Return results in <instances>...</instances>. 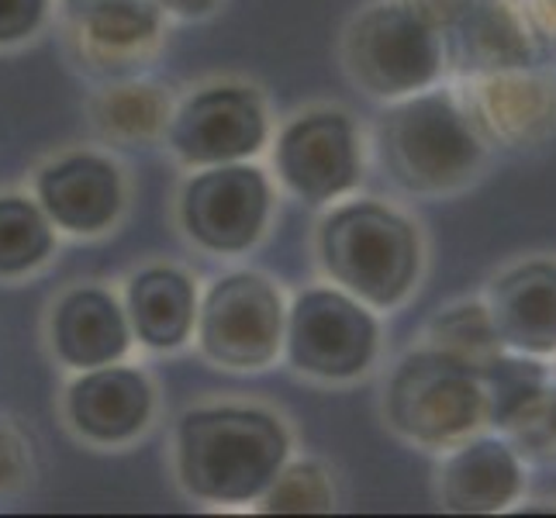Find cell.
I'll list each match as a JSON object with an SVG mask.
<instances>
[{
    "label": "cell",
    "mask_w": 556,
    "mask_h": 518,
    "mask_svg": "<svg viewBox=\"0 0 556 518\" xmlns=\"http://www.w3.org/2000/svg\"><path fill=\"white\" fill-rule=\"evenodd\" d=\"M291 456L283 421L253 405L190 408L177 426V477L207 505H249Z\"/></svg>",
    "instance_id": "obj_1"
},
{
    "label": "cell",
    "mask_w": 556,
    "mask_h": 518,
    "mask_svg": "<svg viewBox=\"0 0 556 518\" xmlns=\"http://www.w3.org/2000/svg\"><path fill=\"white\" fill-rule=\"evenodd\" d=\"M318 256L342 291L377 312L397 308L421 277L418 228L380 201L332 207L318 228Z\"/></svg>",
    "instance_id": "obj_2"
},
{
    "label": "cell",
    "mask_w": 556,
    "mask_h": 518,
    "mask_svg": "<svg viewBox=\"0 0 556 518\" xmlns=\"http://www.w3.org/2000/svg\"><path fill=\"white\" fill-rule=\"evenodd\" d=\"M380 160L408 194H450L477 177L484 139L450 90H418L383 114Z\"/></svg>",
    "instance_id": "obj_3"
},
{
    "label": "cell",
    "mask_w": 556,
    "mask_h": 518,
    "mask_svg": "<svg viewBox=\"0 0 556 518\" xmlns=\"http://www.w3.org/2000/svg\"><path fill=\"white\" fill-rule=\"evenodd\" d=\"M342 63L370 98L401 101L429 90L446 66V42L408 0H383L353 17Z\"/></svg>",
    "instance_id": "obj_4"
},
{
    "label": "cell",
    "mask_w": 556,
    "mask_h": 518,
    "mask_svg": "<svg viewBox=\"0 0 556 518\" xmlns=\"http://www.w3.org/2000/svg\"><path fill=\"white\" fill-rule=\"evenodd\" d=\"M383 412L391 429L418 446H456L484 426L481 377L467 363L426 345L394 367Z\"/></svg>",
    "instance_id": "obj_5"
},
{
    "label": "cell",
    "mask_w": 556,
    "mask_h": 518,
    "mask_svg": "<svg viewBox=\"0 0 556 518\" xmlns=\"http://www.w3.org/2000/svg\"><path fill=\"white\" fill-rule=\"evenodd\" d=\"M377 318L342 287H312L287 308L283 350L298 374L342 383L370 370L377 356Z\"/></svg>",
    "instance_id": "obj_6"
},
{
    "label": "cell",
    "mask_w": 556,
    "mask_h": 518,
    "mask_svg": "<svg viewBox=\"0 0 556 518\" xmlns=\"http://www.w3.org/2000/svg\"><path fill=\"white\" fill-rule=\"evenodd\" d=\"M287 308L274 280L253 270L225 274L198 304L201 353L225 370H263L283 350Z\"/></svg>",
    "instance_id": "obj_7"
},
{
    "label": "cell",
    "mask_w": 556,
    "mask_h": 518,
    "mask_svg": "<svg viewBox=\"0 0 556 518\" xmlns=\"http://www.w3.org/2000/svg\"><path fill=\"white\" fill-rule=\"evenodd\" d=\"M270 201V180L249 160L204 166L180 190V225L204 253L236 256L263 239Z\"/></svg>",
    "instance_id": "obj_8"
},
{
    "label": "cell",
    "mask_w": 556,
    "mask_h": 518,
    "mask_svg": "<svg viewBox=\"0 0 556 518\" xmlns=\"http://www.w3.org/2000/svg\"><path fill=\"white\" fill-rule=\"evenodd\" d=\"M266 108L256 90L242 84L204 87L169 114L166 142L187 166L245 163L266 146Z\"/></svg>",
    "instance_id": "obj_9"
},
{
    "label": "cell",
    "mask_w": 556,
    "mask_h": 518,
    "mask_svg": "<svg viewBox=\"0 0 556 518\" xmlns=\"http://www.w3.org/2000/svg\"><path fill=\"white\" fill-rule=\"evenodd\" d=\"M274 163L280 184L301 201L329 204L346 198L363 173L353 118L336 108H318L287 122L277 136Z\"/></svg>",
    "instance_id": "obj_10"
},
{
    "label": "cell",
    "mask_w": 556,
    "mask_h": 518,
    "mask_svg": "<svg viewBox=\"0 0 556 518\" xmlns=\"http://www.w3.org/2000/svg\"><path fill=\"white\" fill-rule=\"evenodd\" d=\"M470 122L508 149H529L556 136V73L519 66L470 76Z\"/></svg>",
    "instance_id": "obj_11"
},
{
    "label": "cell",
    "mask_w": 556,
    "mask_h": 518,
    "mask_svg": "<svg viewBox=\"0 0 556 518\" xmlns=\"http://www.w3.org/2000/svg\"><path fill=\"white\" fill-rule=\"evenodd\" d=\"M38 207L70 236H101L125 207L122 169L98 152H70L35 180Z\"/></svg>",
    "instance_id": "obj_12"
},
{
    "label": "cell",
    "mask_w": 556,
    "mask_h": 518,
    "mask_svg": "<svg viewBox=\"0 0 556 518\" xmlns=\"http://www.w3.org/2000/svg\"><path fill=\"white\" fill-rule=\"evenodd\" d=\"M152 383L136 367L80 370L66 391V418L76 435L98 446H122L149 429L152 418Z\"/></svg>",
    "instance_id": "obj_13"
},
{
    "label": "cell",
    "mask_w": 556,
    "mask_h": 518,
    "mask_svg": "<svg viewBox=\"0 0 556 518\" xmlns=\"http://www.w3.org/2000/svg\"><path fill=\"white\" fill-rule=\"evenodd\" d=\"M488 312L505 350L556 353V263L526 260L491 283Z\"/></svg>",
    "instance_id": "obj_14"
},
{
    "label": "cell",
    "mask_w": 556,
    "mask_h": 518,
    "mask_svg": "<svg viewBox=\"0 0 556 518\" xmlns=\"http://www.w3.org/2000/svg\"><path fill=\"white\" fill-rule=\"evenodd\" d=\"M52 353L70 370L122 363L131 345V325L118 301L101 287H76L52 312Z\"/></svg>",
    "instance_id": "obj_15"
},
{
    "label": "cell",
    "mask_w": 556,
    "mask_h": 518,
    "mask_svg": "<svg viewBox=\"0 0 556 518\" xmlns=\"http://www.w3.org/2000/svg\"><path fill=\"white\" fill-rule=\"evenodd\" d=\"M522 491V459L505 435H467L443 464L439 497L459 515L505 511Z\"/></svg>",
    "instance_id": "obj_16"
},
{
    "label": "cell",
    "mask_w": 556,
    "mask_h": 518,
    "mask_svg": "<svg viewBox=\"0 0 556 518\" xmlns=\"http://www.w3.org/2000/svg\"><path fill=\"white\" fill-rule=\"evenodd\" d=\"M443 38H450L453 63L467 76L535 66V31L526 11L511 0H477L464 22Z\"/></svg>",
    "instance_id": "obj_17"
},
{
    "label": "cell",
    "mask_w": 556,
    "mask_h": 518,
    "mask_svg": "<svg viewBox=\"0 0 556 518\" xmlns=\"http://www.w3.org/2000/svg\"><path fill=\"white\" fill-rule=\"evenodd\" d=\"M125 315L146 350L174 353L198 325V287L177 266H146L128 280Z\"/></svg>",
    "instance_id": "obj_18"
},
{
    "label": "cell",
    "mask_w": 556,
    "mask_h": 518,
    "mask_svg": "<svg viewBox=\"0 0 556 518\" xmlns=\"http://www.w3.org/2000/svg\"><path fill=\"white\" fill-rule=\"evenodd\" d=\"M549 374L540 356L505 350L494 356L481 370V391H484V426L497 432H515L522 421L540 408L546 394Z\"/></svg>",
    "instance_id": "obj_19"
},
{
    "label": "cell",
    "mask_w": 556,
    "mask_h": 518,
    "mask_svg": "<svg viewBox=\"0 0 556 518\" xmlns=\"http://www.w3.org/2000/svg\"><path fill=\"white\" fill-rule=\"evenodd\" d=\"M76 28L93 55H131L156 42L163 11L156 0H98L76 8Z\"/></svg>",
    "instance_id": "obj_20"
},
{
    "label": "cell",
    "mask_w": 556,
    "mask_h": 518,
    "mask_svg": "<svg viewBox=\"0 0 556 518\" xmlns=\"http://www.w3.org/2000/svg\"><path fill=\"white\" fill-rule=\"evenodd\" d=\"M93 122L114 142H152L169 125V101L152 84H118L93 101Z\"/></svg>",
    "instance_id": "obj_21"
},
{
    "label": "cell",
    "mask_w": 556,
    "mask_h": 518,
    "mask_svg": "<svg viewBox=\"0 0 556 518\" xmlns=\"http://www.w3.org/2000/svg\"><path fill=\"white\" fill-rule=\"evenodd\" d=\"M52 249L55 232L38 201L22 194L0 198V277H25L38 270Z\"/></svg>",
    "instance_id": "obj_22"
},
{
    "label": "cell",
    "mask_w": 556,
    "mask_h": 518,
    "mask_svg": "<svg viewBox=\"0 0 556 518\" xmlns=\"http://www.w3.org/2000/svg\"><path fill=\"white\" fill-rule=\"evenodd\" d=\"M429 345L459 363H467L477 377H481V370L494 356L505 353V342L494 329L488 304L481 301H464L439 312L429 325Z\"/></svg>",
    "instance_id": "obj_23"
},
{
    "label": "cell",
    "mask_w": 556,
    "mask_h": 518,
    "mask_svg": "<svg viewBox=\"0 0 556 518\" xmlns=\"http://www.w3.org/2000/svg\"><path fill=\"white\" fill-rule=\"evenodd\" d=\"M260 508L270 515H315L336 508V488L332 477L315 459H298L283 464L274 484L263 491Z\"/></svg>",
    "instance_id": "obj_24"
},
{
    "label": "cell",
    "mask_w": 556,
    "mask_h": 518,
    "mask_svg": "<svg viewBox=\"0 0 556 518\" xmlns=\"http://www.w3.org/2000/svg\"><path fill=\"white\" fill-rule=\"evenodd\" d=\"M508 443L519 456L529 459H556V377L546 383V394L519 429L508 432Z\"/></svg>",
    "instance_id": "obj_25"
},
{
    "label": "cell",
    "mask_w": 556,
    "mask_h": 518,
    "mask_svg": "<svg viewBox=\"0 0 556 518\" xmlns=\"http://www.w3.org/2000/svg\"><path fill=\"white\" fill-rule=\"evenodd\" d=\"M31 477V446L11 421L0 418V494L25 488Z\"/></svg>",
    "instance_id": "obj_26"
},
{
    "label": "cell",
    "mask_w": 556,
    "mask_h": 518,
    "mask_svg": "<svg viewBox=\"0 0 556 518\" xmlns=\"http://www.w3.org/2000/svg\"><path fill=\"white\" fill-rule=\"evenodd\" d=\"M49 0H0V46H17L46 22Z\"/></svg>",
    "instance_id": "obj_27"
},
{
    "label": "cell",
    "mask_w": 556,
    "mask_h": 518,
    "mask_svg": "<svg viewBox=\"0 0 556 518\" xmlns=\"http://www.w3.org/2000/svg\"><path fill=\"white\" fill-rule=\"evenodd\" d=\"M408 4L426 17L439 35H446L464 22L477 0H408Z\"/></svg>",
    "instance_id": "obj_28"
},
{
    "label": "cell",
    "mask_w": 556,
    "mask_h": 518,
    "mask_svg": "<svg viewBox=\"0 0 556 518\" xmlns=\"http://www.w3.org/2000/svg\"><path fill=\"white\" fill-rule=\"evenodd\" d=\"M522 11L535 35L556 38V0H522Z\"/></svg>",
    "instance_id": "obj_29"
},
{
    "label": "cell",
    "mask_w": 556,
    "mask_h": 518,
    "mask_svg": "<svg viewBox=\"0 0 556 518\" xmlns=\"http://www.w3.org/2000/svg\"><path fill=\"white\" fill-rule=\"evenodd\" d=\"M160 11L184 17V22H198V17H207L218 8V0H156Z\"/></svg>",
    "instance_id": "obj_30"
},
{
    "label": "cell",
    "mask_w": 556,
    "mask_h": 518,
    "mask_svg": "<svg viewBox=\"0 0 556 518\" xmlns=\"http://www.w3.org/2000/svg\"><path fill=\"white\" fill-rule=\"evenodd\" d=\"M84 4H98V0H70V8L76 11V8H84Z\"/></svg>",
    "instance_id": "obj_31"
}]
</instances>
